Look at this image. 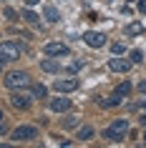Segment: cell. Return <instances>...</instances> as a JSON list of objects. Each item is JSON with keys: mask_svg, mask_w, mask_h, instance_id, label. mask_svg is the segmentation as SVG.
<instances>
[{"mask_svg": "<svg viewBox=\"0 0 146 148\" xmlns=\"http://www.w3.org/2000/svg\"><path fill=\"white\" fill-rule=\"evenodd\" d=\"M136 8H138V13H141V15H146V0H138Z\"/></svg>", "mask_w": 146, "mask_h": 148, "instance_id": "23", "label": "cell"}, {"mask_svg": "<svg viewBox=\"0 0 146 148\" xmlns=\"http://www.w3.org/2000/svg\"><path fill=\"white\" fill-rule=\"evenodd\" d=\"M33 138H38L35 125H18L10 131V140H15V143H25V140H33Z\"/></svg>", "mask_w": 146, "mask_h": 148, "instance_id": "4", "label": "cell"}, {"mask_svg": "<svg viewBox=\"0 0 146 148\" xmlns=\"http://www.w3.org/2000/svg\"><path fill=\"white\" fill-rule=\"evenodd\" d=\"M138 108H141V110H146V98H141V101H138Z\"/></svg>", "mask_w": 146, "mask_h": 148, "instance_id": "28", "label": "cell"}, {"mask_svg": "<svg viewBox=\"0 0 146 148\" xmlns=\"http://www.w3.org/2000/svg\"><path fill=\"white\" fill-rule=\"evenodd\" d=\"M40 70H46V73H58V70H61V63L48 55L46 60H40Z\"/></svg>", "mask_w": 146, "mask_h": 148, "instance_id": "11", "label": "cell"}, {"mask_svg": "<svg viewBox=\"0 0 146 148\" xmlns=\"http://www.w3.org/2000/svg\"><path fill=\"white\" fill-rule=\"evenodd\" d=\"M78 138L81 140H91L93 138V128L91 125H81V128H78Z\"/></svg>", "mask_w": 146, "mask_h": 148, "instance_id": "16", "label": "cell"}, {"mask_svg": "<svg viewBox=\"0 0 146 148\" xmlns=\"http://www.w3.org/2000/svg\"><path fill=\"white\" fill-rule=\"evenodd\" d=\"M111 53L113 55H123L126 53V45H123L121 40H118V43H111Z\"/></svg>", "mask_w": 146, "mask_h": 148, "instance_id": "19", "label": "cell"}, {"mask_svg": "<svg viewBox=\"0 0 146 148\" xmlns=\"http://www.w3.org/2000/svg\"><path fill=\"white\" fill-rule=\"evenodd\" d=\"M40 0H25V5H28V8H33V5H38Z\"/></svg>", "mask_w": 146, "mask_h": 148, "instance_id": "27", "label": "cell"}, {"mask_svg": "<svg viewBox=\"0 0 146 148\" xmlns=\"http://www.w3.org/2000/svg\"><path fill=\"white\" fill-rule=\"evenodd\" d=\"M0 70H3V63H0Z\"/></svg>", "mask_w": 146, "mask_h": 148, "instance_id": "32", "label": "cell"}, {"mask_svg": "<svg viewBox=\"0 0 146 148\" xmlns=\"http://www.w3.org/2000/svg\"><path fill=\"white\" fill-rule=\"evenodd\" d=\"M5 18H8L10 23H18V20H20V15H18L13 8H5Z\"/></svg>", "mask_w": 146, "mask_h": 148, "instance_id": "21", "label": "cell"}, {"mask_svg": "<svg viewBox=\"0 0 146 148\" xmlns=\"http://www.w3.org/2000/svg\"><path fill=\"white\" fill-rule=\"evenodd\" d=\"M126 33H129V35H141V33H144V25L141 23H129L126 25Z\"/></svg>", "mask_w": 146, "mask_h": 148, "instance_id": "18", "label": "cell"}, {"mask_svg": "<svg viewBox=\"0 0 146 148\" xmlns=\"http://www.w3.org/2000/svg\"><path fill=\"white\" fill-rule=\"evenodd\" d=\"M53 88L58 90V93H73L78 88V78H58L53 83Z\"/></svg>", "mask_w": 146, "mask_h": 148, "instance_id": "9", "label": "cell"}, {"mask_svg": "<svg viewBox=\"0 0 146 148\" xmlns=\"http://www.w3.org/2000/svg\"><path fill=\"white\" fill-rule=\"evenodd\" d=\"M138 93H146V78L141 80V83H138Z\"/></svg>", "mask_w": 146, "mask_h": 148, "instance_id": "25", "label": "cell"}, {"mask_svg": "<svg viewBox=\"0 0 146 148\" xmlns=\"http://www.w3.org/2000/svg\"><path fill=\"white\" fill-rule=\"evenodd\" d=\"M108 68L113 70V73H129L131 70V60L121 58V55H113V58H108Z\"/></svg>", "mask_w": 146, "mask_h": 148, "instance_id": "8", "label": "cell"}, {"mask_svg": "<svg viewBox=\"0 0 146 148\" xmlns=\"http://www.w3.org/2000/svg\"><path fill=\"white\" fill-rule=\"evenodd\" d=\"M138 121H141V125L146 128V110H141V118H138Z\"/></svg>", "mask_w": 146, "mask_h": 148, "instance_id": "26", "label": "cell"}, {"mask_svg": "<svg viewBox=\"0 0 146 148\" xmlns=\"http://www.w3.org/2000/svg\"><path fill=\"white\" fill-rule=\"evenodd\" d=\"M68 108H71V98H63V93H61V98L51 101V110H55V113H63V110H68Z\"/></svg>", "mask_w": 146, "mask_h": 148, "instance_id": "10", "label": "cell"}, {"mask_svg": "<svg viewBox=\"0 0 146 148\" xmlns=\"http://www.w3.org/2000/svg\"><path fill=\"white\" fill-rule=\"evenodd\" d=\"M3 118H5V116H3V110H0V123H3Z\"/></svg>", "mask_w": 146, "mask_h": 148, "instance_id": "29", "label": "cell"}, {"mask_svg": "<svg viewBox=\"0 0 146 148\" xmlns=\"http://www.w3.org/2000/svg\"><path fill=\"white\" fill-rule=\"evenodd\" d=\"M144 143H146V133H144Z\"/></svg>", "mask_w": 146, "mask_h": 148, "instance_id": "30", "label": "cell"}, {"mask_svg": "<svg viewBox=\"0 0 146 148\" xmlns=\"http://www.w3.org/2000/svg\"><path fill=\"white\" fill-rule=\"evenodd\" d=\"M25 48L15 40H3L0 43V63H15L20 60V55H23Z\"/></svg>", "mask_w": 146, "mask_h": 148, "instance_id": "2", "label": "cell"}, {"mask_svg": "<svg viewBox=\"0 0 146 148\" xmlns=\"http://www.w3.org/2000/svg\"><path fill=\"white\" fill-rule=\"evenodd\" d=\"M83 43L88 48H103L106 45V35L98 33V30H86L83 33Z\"/></svg>", "mask_w": 146, "mask_h": 148, "instance_id": "6", "label": "cell"}, {"mask_svg": "<svg viewBox=\"0 0 146 148\" xmlns=\"http://www.w3.org/2000/svg\"><path fill=\"white\" fill-rule=\"evenodd\" d=\"M43 53L51 55V58H68L71 48L66 45V43H61V40H53V43H46V45H43Z\"/></svg>", "mask_w": 146, "mask_h": 148, "instance_id": "5", "label": "cell"}, {"mask_svg": "<svg viewBox=\"0 0 146 148\" xmlns=\"http://www.w3.org/2000/svg\"><path fill=\"white\" fill-rule=\"evenodd\" d=\"M30 98H33V95L15 90V93L10 95V106H13L15 110H28V108H30Z\"/></svg>", "mask_w": 146, "mask_h": 148, "instance_id": "7", "label": "cell"}, {"mask_svg": "<svg viewBox=\"0 0 146 148\" xmlns=\"http://www.w3.org/2000/svg\"><path fill=\"white\" fill-rule=\"evenodd\" d=\"M123 3H131V0H123Z\"/></svg>", "mask_w": 146, "mask_h": 148, "instance_id": "31", "label": "cell"}, {"mask_svg": "<svg viewBox=\"0 0 146 148\" xmlns=\"http://www.w3.org/2000/svg\"><path fill=\"white\" fill-rule=\"evenodd\" d=\"M43 15H46L48 23H58V20H61V15H58V8H55V5H46Z\"/></svg>", "mask_w": 146, "mask_h": 148, "instance_id": "12", "label": "cell"}, {"mask_svg": "<svg viewBox=\"0 0 146 148\" xmlns=\"http://www.w3.org/2000/svg\"><path fill=\"white\" fill-rule=\"evenodd\" d=\"M129 60H131V65H134V63H141V60H144V53H141V50H131Z\"/></svg>", "mask_w": 146, "mask_h": 148, "instance_id": "20", "label": "cell"}, {"mask_svg": "<svg viewBox=\"0 0 146 148\" xmlns=\"http://www.w3.org/2000/svg\"><path fill=\"white\" fill-rule=\"evenodd\" d=\"M129 93H131V83H129V80H123V83H118V86H116V95L126 98Z\"/></svg>", "mask_w": 146, "mask_h": 148, "instance_id": "17", "label": "cell"}, {"mask_svg": "<svg viewBox=\"0 0 146 148\" xmlns=\"http://www.w3.org/2000/svg\"><path fill=\"white\" fill-rule=\"evenodd\" d=\"M81 68H83V63H81V60H73V63L68 65V70H71V73H76V70H81Z\"/></svg>", "mask_w": 146, "mask_h": 148, "instance_id": "22", "label": "cell"}, {"mask_svg": "<svg viewBox=\"0 0 146 148\" xmlns=\"http://www.w3.org/2000/svg\"><path fill=\"white\" fill-rule=\"evenodd\" d=\"M76 123H78L76 118H66V123H63V125H66V128H71V125H76Z\"/></svg>", "mask_w": 146, "mask_h": 148, "instance_id": "24", "label": "cell"}, {"mask_svg": "<svg viewBox=\"0 0 146 148\" xmlns=\"http://www.w3.org/2000/svg\"><path fill=\"white\" fill-rule=\"evenodd\" d=\"M5 88H10V90H25V88L30 86V75L25 73V70H13V73H8L5 75Z\"/></svg>", "mask_w": 146, "mask_h": 148, "instance_id": "3", "label": "cell"}, {"mask_svg": "<svg viewBox=\"0 0 146 148\" xmlns=\"http://www.w3.org/2000/svg\"><path fill=\"white\" fill-rule=\"evenodd\" d=\"M126 133H129V121H126V118H116L113 123L101 133V138H106L108 143H121V140L126 138Z\"/></svg>", "mask_w": 146, "mask_h": 148, "instance_id": "1", "label": "cell"}, {"mask_svg": "<svg viewBox=\"0 0 146 148\" xmlns=\"http://www.w3.org/2000/svg\"><path fill=\"white\" fill-rule=\"evenodd\" d=\"M96 103H98L101 108H113V106H118V103H121V95H113V98H98Z\"/></svg>", "mask_w": 146, "mask_h": 148, "instance_id": "13", "label": "cell"}, {"mask_svg": "<svg viewBox=\"0 0 146 148\" xmlns=\"http://www.w3.org/2000/svg\"><path fill=\"white\" fill-rule=\"evenodd\" d=\"M30 95H33V98H46V95H48V88L43 86V83H35V86L30 88Z\"/></svg>", "mask_w": 146, "mask_h": 148, "instance_id": "14", "label": "cell"}, {"mask_svg": "<svg viewBox=\"0 0 146 148\" xmlns=\"http://www.w3.org/2000/svg\"><path fill=\"white\" fill-rule=\"evenodd\" d=\"M20 18H23L25 23H30V25H38V23H40V18L35 15L33 10H23V13H20Z\"/></svg>", "mask_w": 146, "mask_h": 148, "instance_id": "15", "label": "cell"}]
</instances>
